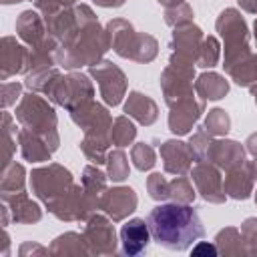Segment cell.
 <instances>
[{"label":"cell","mask_w":257,"mask_h":257,"mask_svg":"<svg viewBox=\"0 0 257 257\" xmlns=\"http://www.w3.org/2000/svg\"><path fill=\"white\" fill-rule=\"evenodd\" d=\"M147 223L153 239L159 245L173 251L189 249L205 233L197 211L189 205H179V203H165L155 207Z\"/></svg>","instance_id":"1"},{"label":"cell","mask_w":257,"mask_h":257,"mask_svg":"<svg viewBox=\"0 0 257 257\" xmlns=\"http://www.w3.org/2000/svg\"><path fill=\"white\" fill-rule=\"evenodd\" d=\"M151 229L149 223L143 219H131L126 225L120 229V243H122V253L126 255H141L151 239Z\"/></svg>","instance_id":"2"},{"label":"cell","mask_w":257,"mask_h":257,"mask_svg":"<svg viewBox=\"0 0 257 257\" xmlns=\"http://www.w3.org/2000/svg\"><path fill=\"white\" fill-rule=\"evenodd\" d=\"M193 255H217V249L209 243H197L193 247Z\"/></svg>","instance_id":"3"}]
</instances>
